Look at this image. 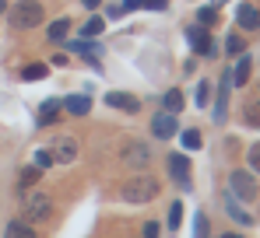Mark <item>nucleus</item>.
Wrapping results in <instances>:
<instances>
[{"mask_svg": "<svg viewBox=\"0 0 260 238\" xmlns=\"http://www.w3.org/2000/svg\"><path fill=\"white\" fill-rule=\"evenodd\" d=\"M43 18H46V11H43L39 0H18L14 7H7V21H11V28H18V32L39 28Z\"/></svg>", "mask_w": 260, "mask_h": 238, "instance_id": "1", "label": "nucleus"}, {"mask_svg": "<svg viewBox=\"0 0 260 238\" xmlns=\"http://www.w3.org/2000/svg\"><path fill=\"white\" fill-rule=\"evenodd\" d=\"M120 196L127 200V203H148V200L158 196V179H151V175H134V179L123 182Z\"/></svg>", "mask_w": 260, "mask_h": 238, "instance_id": "2", "label": "nucleus"}, {"mask_svg": "<svg viewBox=\"0 0 260 238\" xmlns=\"http://www.w3.org/2000/svg\"><path fill=\"white\" fill-rule=\"evenodd\" d=\"M229 193L236 200H243V203H250V200H257V179L250 175V172H232L229 175Z\"/></svg>", "mask_w": 260, "mask_h": 238, "instance_id": "3", "label": "nucleus"}, {"mask_svg": "<svg viewBox=\"0 0 260 238\" xmlns=\"http://www.w3.org/2000/svg\"><path fill=\"white\" fill-rule=\"evenodd\" d=\"M120 161L127 168H134V172H144L148 161H151V147L141 144V140H130V144H123V151H120Z\"/></svg>", "mask_w": 260, "mask_h": 238, "instance_id": "4", "label": "nucleus"}, {"mask_svg": "<svg viewBox=\"0 0 260 238\" xmlns=\"http://www.w3.org/2000/svg\"><path fill=\"white\" fill-rule=\"evenodd\" d=\"M25 214L32 217V221H49V214H53V200L39 193V189H32L28 196H25Z\"/></svg>", "mask_w": 260, "mask_h": 238, "instance_id": "5", "label": "nucleus"}, {"mask_svg": "<svg viewBox=\"0 0 260 238\" xmlns=\"http://www.w3.org/2000/svg\"><path fill=\"white\" fill-rule=\"evenodd\" d=\"M49 154H53V161H60V165H71V161H78V140H74V137H60V140H53Z\"/></svg>", "mask_w": 260, "mask_h": 238, "instance_id": "6", "label": "nucleus"}, {"mask_svg": "<svg viewBox=\"0 0 260 238\" xmlns=\"http://www.w3.org/2000/svg\"><path fill=\"white\" fill-rule=\"evenodd\" d=\"M169 175H173L176 186L190 189V161H186V154H169Z\"/></svg>", "mask_w": 260, "mask_h": 238, "instance_id": "7", "label": "nucleus"}, {"mask_svg": "<svg viewBox=\"0 0 260 238\" xmlns=\"http://www.w3.org/2000/svg\"><path fill=\"white\" fill-rule=\"evenodd\" d=\"M151 133H155L158 140H169L173 133H179V123H176L173 112H158V116L151 119Z\"/></svg>", "mask_w": 260, "mask_h": 238, "instance_id": "8", "label": "nucleus"}, {"mask_svg": "<svg viewBox=\"0 0 260 238\" xmlns=\"http://www.w3.org/2000/svg\"><path fill=\"white\" fill-rule=\"evenodd\" d=\"M236 21H239V28H243V32H257V28H260V11L253 7V4H239Z\"/></svg>", "mask_w": 260, "mask_h": 238, "instance_id": "9", "label": "nucleus"}, {"mask_svg": "<svg viewBox=\"0 0 260 238\" xmlns=\"http://www.w3.org/2000/svg\"><path fill=\"white\" fill-rule=\"evenodd\" d=\"M186 39H190V46H193L201 56H215V39H211L204 28H190V32H186Z\"/></svg>", "mask_w": 260, "mask_h": 238, "instance_id": "10", "label": "nucleus"}, {"mask_svg": "<svg viewBox=\"0 0 260 238\" xmlns=\"http://www.w3.org/2000/svg\"><path fill=\"white\" fill-rule=\"evenodd\" d=\"M106 105H113V109H120V112H137V109H141V102H137L134 95H127V91H109V95H106Z\"/></svg>", "mask_w": 260, "mask_h": 238, "instance_id": "11", "label": "nucleus"}, {"mask_svg": "<svg viewBox=\"0 0 260 238\" xmlns=\"http://www.w3.org/2000/svg\"><path fill=\"white\" fill-rule=\"evenodd\" d=\"M229 88H232V81H229V74H225L221 84H218V98H215V123H221L225 112H229Z\"/></svg>", "mask_w": 260, "mask_h": 238, "instance_id": "12", "label": "nucleus"}, {"mask_svg": "<svg viewBox=\"0 0 260 238\" xmlns=\"http://www.w3.org/2000/svg\"><path fill=\"white\" fill-rule=\"evenodd\" d=\"M60 105H63L71 116H88V109H91V98H88V95H67Z\"/></svg>", "mask_w": 260, "mask_h": 238, "instance_id": "13", "label": "nucleus"}, {"mask_svg": "<svg viewBox=\"0 0 260 238\" xmlns=\"http://www.w3.org/2000/svg\"><path fill=\"white\" fill-rule=\"evenodd\" d=\"M250 70H253V60H250V56H239L236 70H232L229 77H232V84H236V88H243V84L250 81Z\"/></svg>", "mask_w": 260, "mask_h": 238, "instance_id": "14", "label": "nucleus"}, {"mask_svg": "<svg viewBox=\"0 0 260 238\" xmlns=\"http://www.w3.org/2000/svg\"><path fill=\"white\" fill-rule=\"evenodd\" d=\"M225 210H229V217H232V221H239V224H253V217H250V214L239 207V200L232 196V193L225 196Z\"/></svg>", "mask_w": 260, "mask_h": 238, "instance_id": "15", "label": "nucleus"}, {"mask_svg": "<svg viewBox=\"0 0 260 238\" xmlns=\"http://www.w3.org/2000/svg\"><path fill=\"white\" fill-rule=\"evenodd\" d=\"M162 112H173V116H179L183 112V91L179 88H173V91H166V98H162Z\"/></svg>", "mask_w": 260, "mask_h": 238, "instance_id": "16", "label": "nucleus"}, {"mask_svg": "<svg viewBox=\"0 0 260 238\" xmlns=\"http://www.w3.org/2000/svg\"><path fill=\"white\" fill-rule=\"evenodd\" d=\"M4 238H36V231H32L25 221H11L7 231H4Z\"/></svg>", "mask_w": 260, "mask_h": 238, "instance_id": "17", "label": "nucleus"}, {"mask_svg": "<svg viewBox=\"0 0 260 238\" xmlns=\"http://www.w3.org/2000/svg\"><path fill=\"white\" fill-rule=\"evenodd\" d=\"M56 116H60V102H56V98L43 102V109H39V123H43V126H49Z\"/></svg>", "mask_w": 260, "mask_h": 238, "instance_id": "18", "label": "nucleus"}, {"mask_svg": "<svg viewBox=\"0 0 260 238\" xmlns=\"http://www.w3.org/2000/svg\"><path fill=\"white\" fill-rule=\"evenodd\" d=\"M179 140H183V147H186V151H201V144H204V137H201L197 130H183V133H179Z\"/></svg>", "mask_w": 260, "mask_h": 238, "instance_id": "19", "label": "nucleus"}, {"mask_svg": "<svg viewBox=\"0 0 260 238\" xmlns=\"http://www.w3.org/2000/svg\"><path fill=\"white\" fill-rule=\"evenodd\" d=\"M71 32V18H60V21H53L49 25V42H60L63 35Z\"/></svg>", "mask_w": 260, "mask_h": 238, "instance_id": "20", "label": "nucleus"}, {"mask_svg": "<svg viewBox=\"0 0 260 238\" xmlns=\"http://www.w3.org/2000/svg\"><path fill=\"white\" fill-rule=\"evenodd\" d=\"M102 28H106V18L91 14V18L85 21V39H95V35H102Z\"/></svg>", "mask_w": 260, "mask_h": 238, "instance_id": "21", "label": "nucleus"}, {"mask_svg": "<svg viewBox=\"0 0 260 238\" xmlns=\"http://www.w3.org/2000/svg\"><path fill=\"white\" fill-rule=\"evenodd\" d=\"M243 119H246L250 126H257V130H260V102H250L246 112H243Z\"/></svg>", "mask_w": 260, "mask_h": 238, "instance_id": "22", "label": "nucleus"}, {"mask_svg": "<svg viewBox=\"0 0 260 238\" xmlns=\"http://www.w3.org/2000/svg\"><path fill=\"white\" fill-rule=\"evenodd\" d=\"M25 81H43L46 77V63H32V67H25Z\"/></svg>", "mask_w": 260, "mask_h": 238, "instance_id": "23", "label": "nucleus"}, {"mask_svg": "<svg viewBox=\"0 0 260 238\" xmlns=\"http://www.w3.org/2000/svg\"><path fill=\"white\" fill-rule=\"evenodd\" d=\"M193 98H197V105H208V98H211V84H208V81H201V84H197V91H193Z\"/></svg>", "mask_w": 260, "mask_h": 238, "instance_id": "24", "label": "nucleus"}, {"mask_svg": "<svg viewBox=\"0 0 260 238\" xmlns=\"http://www.w3.org/2000/svg\"><path fill=\"white\" fill-rule=\"evenodd\" d=\"M179 224H183V203H173V207H169V228H179Z\"/></svg>", "mask_w": 260, "mask_h": 238, "instance_id": "25", "label": "nucleus"}, {"mask_svg": "<svg viewBox=\"0 0 260 238\" xmlns=\"http://www.w3.org/2000/svg\"><path fill=\"white\" fill-rule=\"evenodd\" d=\"M193 238H208V217L204 214H197V221H193Z\"/></svg>", "mask_w": 260, "mask_h": 238, "instance_id": "26", "label": "nucleus"}, {"mask_svg": "<svg viewBox=\"0 0 260 238\" xmlns=\"http://www.w3.org/2000/svg\"><path fill=\"white\" fill-rule=\"evenodd\" d=\"M225 49H229L232 56H243V39H239V35H229V39H225Z\"/></svg>", "mask_w": 260, "mask_h": 238, "instance_id": "27", "label": "nucleus"}, {"mask_svg": "<svg viewBox=\"0 0 260 238\" xmlns=\"http://www.w3.org/2000/svg\"><path fill=\"white\" fill-rule=\"evenodd\" d=\"M49 165H53V154H49V151H36V168H39V172H46Z\"/></svg>", "mask_w": 260, "mask_h": 238, "instance_id": "28", "label": "nucleus"}, {"mask_svg": "<svg viewBox=\"0 0 260 238\" xmlns=\"http://www.w3.org/2000/svg\"><path fill=\"white\" fill-rule=\"evenodd\" d=\"M246 161H250V168H253V172L260 175V144H253V147H250V154H246Z\"/></svg>", "mask_w": 260, "mask_h": 238, "instance_id": "29", "label": "nucleus"}, {"mask_svg": "<svg viewBox=\"0 0 260 238\" xmlns=\"http://www.w3.org/2000/svg\"><path fill=\"white\" fill-rule=\"evenodd\" d=\"M197 21H201L204 28H208V25H215V7H204V11L197 14Z\"/></svg>", "mask_w": 260, "mask_h": 238, "instance_id": "30", "label": "nucleus"}, {"mask_svg": "<svg viewBox=\"0 0 260 238\" xmlns=\"http://www.w3.org/2000/svg\"><path fill=\"white\" fill-rule=\"evenodd\" d=\"M36 179H39V168H25V175H21V186L28 189V186H32Z\"/></svg>", "mask_w": 260, "mask_h": 238, "instance_id": "31", "label": "nucleus"}, {"mask_svg": "<svg viewBox=\"0 0 260 238\" xmlns=\"http://www.w3.org/2000/svg\"><path fill=\"white\" fill-rule=\"evenodd\" d=\"M123 11H127L123 4H109V11H106V14H109V18H123Z\"/></svg>", "mask_w": 260, "mask_h": 238, "instance_id": "32", "label": "nucleus"}, {"mask_svg": "<svg viewBox=\"0 0 260 238\" xmlns=\"http://www.w3.org/2000/svg\"><path fill=\"white\" fill-rule=\"evenodd\" d=\"M144 238H158V224H155V221L144 224Z\"/></svg>", "mask_w": 260, "mask_h": 238, "instance_id": "33", "label": "nucleus"}, {"mask_svg": "<svg viewBox=\"0 0 260 238\" xmlns=\"http://www.w3.org/2000/svg\"><path fill=\"white\" fill-rule=\"evenodd\" d=\"M144 7H151V11H162V7H166V0H144Z\"/></svg>", "mask_w": 260, "mask_h": 238, "instance_id": "34", "label": "nucleus"}, {"mask_svg": "<svg viewBox=\"0 0 260 238\" xmlns=\"http://www.w3.org/2000/svg\"><path fill=\"white\" fill-rule=\"evenodd\" d=\"M123 7L127 11H137V7H144V0H123Z\"/></svg>", "mask_w": 260, "mask_h": 238, "instance_id": "35", "label": "nucleus"}, {"mask_svg": "<svg viewBox=\"0 0 260 238\" xmlns=\"http://www.w3.org/2000/svg\"><path fill=\"white\" fill-rule=\"evenodd\" d=\"M81 4H85V7H99L102 0H81Z\"/></svg>", "mask_w": 260, "mask_h": 238, "instance_id": "36", "label": "nucleus"}, {"mask_svg": "<svg viewBox=\"0 0 260 238\" xmlns=\"http://www.w3.org/2000/svg\"><path fill=\"white\" fill-rule=\"evenodd\" d=\"M4 11H7V0H0V14H4Z\"/></svg>", "mask_w": 260, "mask_h": 238, "instance_id": "37", "label": "nucleus"}, {"mask_svg": "<svg viewBox=\"0 0 260 238\" xmlns=\"http://www.w3.org/2000/svg\"><path fill=\"white\" fill-rule=\"evenodd\" d=\"M221 238H239V235H221Z\"/></svg>", "mask_w": 260, "mask_h": 238, "instance_id": "38", "label": "nucleus"}, {"mask_svg": "<svg viewBox=\"0 0 260 238\" xmlns=\"http://www.w3.org/2000/svg\"><path fill=\"white\" fill-rule=\"evenodd\" d=\"M257 91H260V84H257Z\"/></svg>", "mask_w": 260, "mask_h": 238, "instance_id": "39", "label": "nucleus"}]
</instances>
